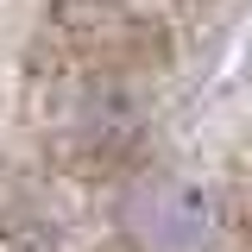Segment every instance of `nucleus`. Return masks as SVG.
Returning a JSON list of instances; mask_svg holds the SVG:
<instances>
[{"mask_svg": "<svg viewBox=\"0 0 252 252\" xmlns=\"http://www.w3.org/2000/svg\"><path fill=\"white\" fill-rule=\"evenodd\" d=\"M132 220L145 227V240L158 252H189V246L208 240V202H202V189L177 183V177H158V183L139 189Z\"/></svg>", "mask_w": 252, "mask_h": 252, "instance_id": "f257e3e1", "label": "nucleus"}]
</instances>
